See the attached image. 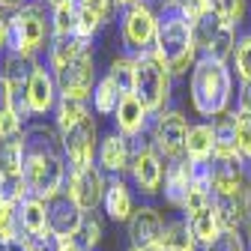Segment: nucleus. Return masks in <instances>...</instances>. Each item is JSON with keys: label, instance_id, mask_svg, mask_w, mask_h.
I'll list each match as a JSON object with an SVG mask.
<instances>
[{"label": "nucleus", "instance_id": "obj_1", "mask_svg": "<svg viewBox=\"0 0 251 251\" xmlns=\"http://www.w3.org/2000/svg\"><path fill=\"white\" fill-rule=\"evenodd\" d=\"M159 15V36H155V54H159L171 75H182L188 66L198 63V42H195V24L185 18L179 0L168 3L155 12Z\"/></svg>", "mask_w": 251, "mask_h": 251}, {"label": "nucleus", "instance_id": "obj_2", "mask_svg": "<svg viewBox=\"0 0 251 251\" xmlns=\"http://www.w3.org/2000/svg\"><path fill=\"white\" fill-rule=\"evenodd\" d=\"M188 96L201 117L212 120L227 114V105L233 99V72L227 63L212 60V57H198L192 69V84H188Z\"/></svg>", "mask_w": 251, "mask_h": 251}, {"label": "nucleus", "instance_id": "obj_3", "mask_svg": "<svg viewBox=\"0 0 251 251\" xmlns=\"http://www.w3.org/2000/svg\"><path fill=\"white\" fill-rule=\"evenodd\" d=\"M51 15L45 18L42 0H30L27 6L12 9L6 18V51L21 57H36L51 45Z\"/></svg>", "mask_w": 251, "mask_h": 251}, {"label": "nucleus", "instance_id": "obj_4", "mask_svg": "<svg viewBox=\"0 0 251 251\" xmlns=\"http://www.w3.org/2000/svg\"><path fill=\"white\" fill-rule=\"evenodd\" d=\"M135 96L150 114H162L171 99V69L155 51L135 57Z\"/></svg>", "mask_w": 251, "mask_h": 251}, {"label": "nucleus", "instance_id": "obj_5", "mask_svg": "<svg viewBox=\"0 0 251 251\" xmlns=\"http://www.w3.org/2000/svg\"><path fill=\"white\" fill-rule=\"evenodd\" d=\"M21 179L27 185V192L33 198H42V201L54 198L57 192H66V182H69L66 155H57V152H27Z\"/></svg>", "mask_w": 251, "mask_h": 251}, {"label": "nucleus", "instance_id": "obj_6", "mask_svg": "<svg viewBox=\"0 0 251 251\" xmlns=\"http://www.w3.org/2000/svg\"><path fill=\"white\" fill-rule=\"evenodd\" d=\"M120 36L123 45L129 51V57H141L155 51V36H159V15L150 3H138L132 9L123 12V24H120Z\"/></svg>", "mask_w": 251, "mask_h": 251}, {"label": "nucleus", "instance_id": "obj_7", "mask_svg": "<svg viewBox=\"0 0 251 251\" xmlns=\"http://www.w3.org/2000/svg\"><path fill=\"white\" fill-rule=\"evenodd\" d=\"M188 120L179 114V111H162L155 114L152 123H150V144L159 150V155L165 162H174V159H182L185 155V138H188Z\"/></svg>", "mask_w": 251, "mask_h": 251}, {"label": "nucleus", "instance_id": "obj_8", "mask_svg": "<svg viewBox=\"0 0 251 251\" xmlns=\"http://www.w3.org/2000/svg\"><path fill=\"white\" fill-rule=\"evenodd\" d=\"M135 152H132V165H129V176L135 182V188L144 195V198H155L165 185V171H168V162L159 155L152 144H132Z\"/></svg>", "mask_w": 251, "mask_h": 251}, {"label": "nucleus", "instance_id": "obj_9", "mask_svg": "<svg viewBox=\"0 0 251 251\" xmlns=\"http://www.w3.org/2000/svg\"><path fill=\"white\" fill-rule=\"evenodd\" d=\"M60 135H63V155H66L69 171L90 168L93 159L99 155V132H96V120H93V114H87L81 123H75L72 129L60 132Z\"/></svg>", "mask_w": 251, "mask_h": 251}, {"label": "nucleus", "instance_id": "obj_10", "mask_svg": "<svg viewBox=\"0 0 251 251\" xmlns=\"http://www.w3.org/2000/svg\"><path fill=\"white\" fill-rule=\"evenodd\" d=\"M57 87H60V96H69L78 102H87L96 90V57L93 51H84L81 57H75L69 66H63L57 75Z\"/></svg>", "mask_w": 251, "mask_h": 251}, {"label": "nucleus", "instance_id": "obj_11", "mask_svg": "<svg viewBox=\"0 0 251 251\" xmlns=\"http://www.w3.org/2000/svg\"><path fill=\"white\" fill-rule=\"evenodd\" d=\"M66 192L72 195V201L84 212H96L105 203V192H108L105 171L99 165H90V168H81V171H69Z\"/></svg>", "mask_w": 251, "mask_h": 251}, {"label": "nucleus", "instance_id": "obj_12", "mask_svg": "<svg viewBox=\"0 0 251 251\" xmlns=\"http://www.w3.org/2000/svg\"><path fill=\"white\" fill-rule=\"evenodd\" d=\"M45 206H48V230H51V236L72 239L81 230V222H84L87 212L72 201L69 192H57L54 198L45 201Z\"/></svg>", "mask_w": 251, "mask_h": 251}, {"label": "nucleus", "instance_id": "obj_13", "mask_svg": "<svg viewBox=\"0 0 251 251\" xmlns=\"http://www.w3.org/2000/svg\"><path fill=\"white\" fill-rule=\"evenodd\" d=\"M165 227H168V222L155 206H138L135 215L129 218V245L144 248V251L162 245Z\"/></svg>", "mask_w": 251, "mask_h": 251}, {"label": "nucleus", "instance_id": "obj_14", "mask_svg": "<svg viewBox=\"0 0 251 251\" xmlns=\"http://www.w3.org/2000/svg\"><path fill=\"white\" fill-rule=\"evenodd\" d=\"M24 99H27V108L33 117H42L48 111H57V102H60V87H57V78L48 66H36L30 84L24 87Z\"/></svg>", "mask_w": 251, "mask_h": 251}, {"label": "nucleus", "instance_id": "obj_15", "mask_svg": "<svg viewBox=\"0 0 251 251\" xmlns=\"http://www.w3.org/2000/svg\"><path fill=\"white\" fill-rule=\"evenodd\" d=\"M132 152H135V147H132L129 138H123L120 132H111V135H105V138L99 141V155H96V159H99V168H102L105 174L120 176V174L129 171Z\"/></svg>", "mask_w": 251, "mask_h": 251}, {"label": "nucleus", "instance_id": "obj_16", "mask_svg": "<svg viewBox=\"0 0 251 251\" xmlns=\"http://www.w3.org/2000/svg\"><path fill=\"white\" fill-rule=\"evenodd\" d=\"M117 123V132L129 141H138L144 132H150V111L138 102V96H126L114 114Z\"/></svg>", "mask_w": 251, "mask_h": 251}, {"label": "nucleus", "instance_id": "obj_17", "mask_svg": "<svg viewBox=\"0 0 251 251\" xmlns=\"http://www.w3.org/2000/svg\"><path fill=\"white\" fill-rule=\"evenodd\" d=\"M192 188V162L185 159H174L168 162V171H165V201L176 209H182V201Z\"/></svg>", "mask_w": 251, "mask_h": 251}, {"label": "nucleus", "instance_id": "obj_18", "mask_svg": "<svg viewBox=\"0 0 251 251\" xmlns=\"http://www.w3.org/2000/svg\"><path fill=\"white\" fill-rule=\"evenodd\" d=\"M18 227H21V233L24 236H30V239H36V236H48L51 230H48V206H45V201L42 198H24L21 203H18Z\"/></svg>", "mask_w": 251, "mask_h": 251}, {"label": "nucleus", "instance_id": "obj_19", "mask_svg": "<svg viewBox=\"0 0 251 251\" xmlns=\"http://www.w3.org/2000/svg\"><path fill=\"white\" fill-rule=\"evenodd\" d=\"M105 212H108V218L111 222H126L129 225V218L135 215V198H132V192H129V185H126L120 176H114V179H108V192H105Z\"/></svg>", "mask_w": 251, "mask_h": 251}, {"label": "nucleus", "instance_id": "obj_20", "mask_svg": "<svg viewBox=\"0 0 251 251\" xmlns=\"http://www.w3.org/2000/svg\"><path fill=\"white\" fill-rule=\"evenodd\" d=\"M84 51H90V42L81 36H51L48 45V69L57 75L63 66H69L75 57H81Z\"/></svg>", "mask_w": 251, "mask_h": 251}, {"label": "nucleus", "instance_id": "obj_21", "mask_svg": "<svg viewBox=\"0 0 251 251\" xmlns=\"http://www.w3.org/2000/svg\"><path fill=\"white\" fill-rule=\"evenodd\" d=\"M212 138H215V155L218 159H239L236 147V114H222L212 123Z\"/></svg>", "mask_w": 251, "mask_h": 251}, {"label": "nucleus", "instance_id": "obj_22", "mask_svg": "<svg viewBox=\"0 0 251 251\" xmlns=\"http://www.w3.org/2000/svg\"><path fill=\"white\" fill-rule=\"evenodd\" d=\"M215 155V138H212V123H198L188 129L185 138V159L188 162H209Z\"/></svg>", "mask_w": 251, "mask_h": 251}, {"label": "nucleus", "instance_id": "obj_23", "mask_svg": "<svg viewBox=\"0 0 251 251\" xmlns=\"http://www.w3.org/2000/svg\"><path fill=\"white\" fill-rule=\"evenodd\" d=\"M36 57H21V54H3V63H0V75H3L9 84H12V90H24L27 84H30V78H33V72H36Z\"/></svg>", "mask_w": 251, "mask_h": 251}, {"label": "nucleus", "instance_id": "obj_24", "mask_svg": "<svg viewBox=\"0 0 251 251\" xmlns=\"http://www.w3.org/2000/svg\"><path fill=\"white\" fill-rule=\"evenodd\" d=\"M185 222H188V230H192V236L198 239V245H209L212 239H218V233L225 230V227H222V218H218L215 203L206 206V209H201V212H195V215H188Z\"/></svg>", "mask_w": 251, "mask_h": 251}, {"label": "nucleus", "instance_id": "obj_25", "mask_svg": "<svg viewBox=\"0 0 251 251\" xmlns=\"http://www.w3.org/2000/svg\"><path fill=\"white\" fill-rule=\"evenodd\" d=\"M21 141H24L27 152H57V155H63V135H57L54 129H48L42 123L27 126Z\"/></svg>", "mask_w": 251, "mask_h": 251}, {"label": "nucleus", "instance_id": "obj_26", "mask_svg": "<svg viewBox=\"0 0 251 251\" xmlns=\"http://www.w3.org/2000/svg\"><path fill=\"white\" fill-rule=\"evenodd\" d=\"M233 51H236V27L222 24V27L215 30V36L201 48V57H212V60L227 63V60L233 57Z\"/></svg>", "mask_w": 251, "mask_h": 251}, {"label": "nucleus", "instance_id": "obj_27", "mask_svg": "<svg viewBox=\"0 0 251 251\" xmlns=\"http://www.w3.org/2000/svg\"><path fill=\"white\" fill-rule=\"evenodd\" d=\"M24 159H27V150H24V141H21V138L0 141V174H3L6 179L21 176Z\"/></svg>", "mask_w": 251, "mask_h": 251}, {"label": "nucleus", "instance_id": "obj_28", "mask_svg": "<svg viewBox=\"0 0 251 251\" xmlns=\"http://www.w3.org/2000/svg\"><path fill=\"white\" fill-rule=\"evenodd\" d=\"M108 78L114 81L120 99L135 96V57H117V60H111Z\"/></svg>", "mask_w": 251, "mask_h": 251}, {"label": "nucleus", "instance_id": "obj_29", "mask_svg": "<svg viewBox=\"0 0 251 251\" xmlns=\"http://www.w3.org/2000/svg\"><path fill=\"white\" fill-rule=\"evenodd\" d=\"M162 248H165V251H195V248H198V239L192 236V230H188V222H185V218L168 222Z\"/></svg>", "mask_w": 251, "mask_h": 251}, {"label": "nucleus", "instance_id": "obj_30", "mask_svg": "<svg viewBox=\"0 0 251 251\" xmlns=\"http://www.w3.org/2000/svg\"><path fill=\"white\" fill-rule=\"evenodd\" d=\"M93 111L96 114H102V117H108V114H117V108H120V93H117V87H114V81L105 75V78H99V84H96V90H93Z\"/></svg>", "mask_w": 251, "mask_h": 251}, {"label": "nucleus", "instance_id": "obj_31", "mask_svg": "<svg viewBox=\"0 0 251 251\" xmlns=\"http://www.w3.org/2000/svg\"><path fill=\"white\" fill-rule=\"evenodd\" d=\"M75 30H78V3L51 9V33L54 36H75Z\"/></svg>", "mask_w": 251, "mask_h": 251}, {"label": "nucleus", "instance_id": "obj_32", "mask_svg": "<svg viewBox=\"0 0 251 251\" xmlns=\"http://www.w3.org/2000/svg\"><path fill=\"white\" fill-rule=\"evenodd\" d=\"M57 129L60 132H66V129H72L75 123H81L90 111H87V105L84 102H78V99H69V96H60V102H57Z\"/></svg>", "mask_w": 251, "mask_h": 251}, {"label": "nucleus", "instance_id": "obj_33", "mask_svg": "<svg viewBox=\"0 0 251 251\" xmlns=\"http://www.w3.org/2000/svg\"><path fill=\"white\" fill-rule=\"evenodd\" d=\"M209 3H212V12L230 27H239L248 12V0H209Z\"/></svg>", "mask_w": 251, "mask_h": 251}, {"label": "nucleus", "instance_id": "obj_34", "mask_svg": "<svg viewBox=\"0 0 251 251\" xmlns=\"http://www.w3.org/2000/svg\"><path fill=\"white\" fill-rule=\"evenodd\" d=\"M75 239H78V245H81L84 251H93V248L102 242V222H99L96 212H87V215H84L81 230L75 233Z\"/></svg>", "mask_w": 251, "mask_h": 251}, {"label": "nucleus", "instance_id": "obj_35", "mask_svg": "<svg viewBox=\"0 0 251 251\" xmlns=\"http://www.w3.org/2000/svg\"><path fill=\"white\" fill-rule=\"evenodd\" d=\"M21 227H18V203L0 198V242H6L12 236H18Z\"/></svg>", "mask_w": 251, "mask_h": 251}, {"label": "nucleus", "instance_id": "obj_36", "mask_svg": "<svg viewBox=\"0 0 251 251\" xmlns=\"http://www.w3.org/2000/svg\"><path fill=\"white\" fill-rule=\"evenodd\" d=\"M233 69H236L239 81H251V33H245V36L236 42V51H233Z\"/></svg>", "mask_w": 251, "mask_h": 251}, {"label": "nucleus", "instance_id": "obj_37", "mask_svg": "<svg viewBox=\"0 0 251 251\" xmlns=\"http://www.w3.org/2000/svg\"><path fill=\"white\" fill-rule=\"evenodd\" d=\"M236 147H239V159L251 165V117L236 111Z\"/></svg>", "mask_w": 251, "mask_h": 251}, {"label": "nucleus", "instance_id": "obj_38", "mask_svg": "<svg viewBox=\"0 0 251 251\" xmlns=\"http://www.w3.org/2000/svg\"><path fill=\"white\" fill-rule=\"evenodd\" d=\"M203 251H245V236H239L233 230H222L218 239H212L209 245H203Z\"/></svg>", "mask_w": 251, "mask_h": 251}, {"label": "nucleus", "instance_id": "obj_39", "mask_svg": "<svg viewBox=\"0 0 251 251\" xmlns=\"http://www.w3.org/2000/svg\"><path fill=\"white\" fill-rule=\"evenodd\" d=\"M24 135V120L15 111H3L0 114V141H12Z\"/></svg>", "mask_w": 251, "mask_h": 251}, {"label": "nucleus", "instance_id": "obj_40", "mask_svg": "<svg viewBox=\"0 0 251 251\" xmlns=\"http://www.w3.org/2000/svg\"><path fill=\"white\" fill-rule=\"evenodd\" d=\"M78 6H81V9H87V12H93L102 24H108V21L114 18L117 0H78Z\"/></svg>", "mask_w": 251, "mask_h": 251}, {"label": "nucleus", "instance_id": "obj_41", "mask_svg": "<svg viewBox=\"0 0 251 251\" xmlns=\"http://www.w3.org/2000/svg\"><path fill=\"white\" fill-rule=\"evenodd\" d=\"M179 6H182L185 18L192 21V24H198L203 15H209V12H212V3H209V0H179Z\"/></svg>", "mask_w": 251, "mask_h": 251}, {"label": "nucleus", "instance_id": "obj_42", "mask_svg": "<svg viewBox=\"0 0 251 251\" xmlns=\"http://www.w3.org/2000/svg\"><path fill=\"white\" fill-rule=\"evenodd\" d=\"M0 251H36V245H33V239H30V236L18 233V236H12L6 242H0Z\"/></svg>", "mask_w": 251, "mask_h": 251}, {"label": "nucleus", "instance_id": "obj_43", "mask_svg": "<svg viewBox=\"0 0 251 251\" xmlns=\"http://www.w3.org/2000/svg\"><path fill=\"white\" fill-rule=\"evenodd\" d=\"M12 96H15L12 84L0 75V114H3V111H12Z\"/></svg>", "mask_w": 251, "mask_h": 251}, {"label": "nucleus", "instance_id": "obj_44", "mask_svg": "<svg viewBox=\"0 0 251 251\" xmlns=\"http://www.w3.org/2000/svg\"><path fill=\"white\" fill-rule=\"evenodd\" d=\"M236 102H239V114H248V117H251V81H242V84H239Z\"/></svg>", "mask_w": 251, "mask_h": 251}, {"label": "nucleus", "instance_id": "obj_45", "mask_svg": "<svg viewBox=\"0 0 251 251\" xmlns=\"http://www.w3.org/2000/svg\"><path fill=\"white\" fill-rule=\"evenodd\" d=\"M6 18H9V9L0 6V51L6 48Z\"/></svg>", "mask_w": 251, "mask_h": 251}, {"label": "nucleus", "instance_id": "obj_46", "mask_svg": "<svg viewBox=\"0 0 251 251\" xmlns=\"http://www.w3.org/2000/svg\"><path fill=\"white\" fill-rule=\"evenodd\" d=\"M57 251H84V248H81L78 239L72 236V239H60V242H57Z\"/></svg>", "mask_w": 251, "mask_h": 251}, {"label": "nucleus", "instance_id": "obj_47", "mask_svg": "<svg viewBox=\"0 0 251 251\" xmlns=\"http://www.w3.org/2000/svg\"><path fill=\"white\" fill-rule=\"evenodd\" d=\"M30 3V0H0V6H3V9H21V6H27Z\"/></svg>", "mask_w": 251, "mask_h": 251}, {"label": "nucleus", "instance_id": "obj_48", "mask_svg": "<svg viewBox=\"0 0 251 251\" xmlns=\"http://www.w3.org/2000/svg\"><path fill=\"white\" fill-rule=\"evenodd\" d=\"M42 3L54 9V6H66V3H78V0H42Z\"/></svg>", "mask_w": 251, "mask_h": 251}, {"label": "nucleus", "instance_id": "obj_49", "mask_svg": "<svg viewBox=\"0 0 251 251\" xmlns=\"http://www.w3.org/2000/svg\"><path fill=\"white\" fill-rule=\"evenodd\" d=\"M138 3H144V0H117V6H123V9H132Z\"/></svg>", "mask_w": 251, "mask_h": 251}, {"label": "nucleus", "instance_id": "obj_50", "mask_svg": "<svg viewBox=\"0 0 251 251\" xmlns=\"http://www.w3.org/2000/svg\"><path fill=\"white\" fill-rule=\"evenodd\" d=\"M144 3H147V0H144ZM155 3H162V6H165V3H168V0H155Z\"/></svg>", "mask_w": 251, "mask_h": 251}, {"label": "nucleus", "instance_id": "obj_51", "mask_svg": "<svg viewBox=\"0 0 251 251\" xmlns=\"http://www.w3.org/2000/svg\"><path fill=\"white\" fill-rule=\"evenodd\" d=\"M0 63H3V51H0Z\"/></svg>", "mask_w": 251, "mask_h": 251}, {"label": "nucleus", "instance_id": "obj_52", "mask_svg": "<svg viewBox=\"0 0 251 251\" xmlns=\"http://www.w3.org/2000/svg\"><path fill=\"white\" fill-rule=\"evenodd\" d=\"M0 182H3V174H0Z\"/></svg>", "mask_w": 251, "mask_h": 251}, {"label": "nucleus", "instance_id": "obj_53", "mask_svg": "<svg viewBox=\"0 0 251 251\" xmlns=\"http://www.w3.org/2000/svg\"><path fill=\"white\" fill-rule=\"evenodd\" d=\"M248 239H251V236H248Z\"/></svg>", "mask_w": 251, "mask_h": 251}]
</instances>
